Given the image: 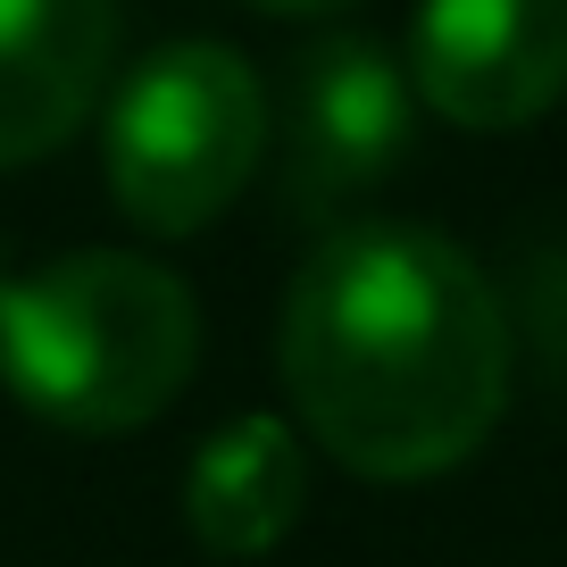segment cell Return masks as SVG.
Returning a JSON list of instances; mask_svg holds the SVG:
<instances>
[{
	"instance_id": "6da1fadb",
	"label": "cell",
	"mask_w": 567,
	"mask_h": 567,
	"mask_svg": "<svg viewBox=\"0 0 567 567\" xmlns=\"http://www.w3.org/2000/svg\"><path fill=\"white\" fill-rule=\"evenodd\" d=\"M509 351L501 292L434 226H342L301 259L276 326L292 434L368 484L476 460L509 409Z\"/></svg>"
},
{
	"instance_id": "7a4b0ae2",
	"label": "cell",
	"mask_w": 567,
	"mask_h": 567,
	"mask_svg": "<svg viewBox=\"0 0 567 567\" xmlns=\"http://www.w3.org/2000/svg\"><path fill=\"white\" fill-rule=\"evenodd\" d=\"M200 368V309L159 259L75 250L0 292V375L68 434H134Z\"/></svg>"
},
{
	"instance_id": "3957f363",
	"label": "cell",
	"mask_w": 567,
	"mask_h": 567,
	"mask_svg": "<svg viewBox=\"0 0 567 567\" xmlns=\"http://www.w3.org/2000/svg\"><path fill=\"white\" fill-rule=\"evenodd\" d=\"M267 159V84L226 42H167L109 101V193L142 234H200Z\"/></svg>"
},
{
	"instance_id": "277c9868",
	"label": "cell",
	"mask_w": 567,
	"mask_h": 567,
	"mask_svg": "<svg viewBox=\"0 0 567 567\" xmlns=\"http://www.w3.org/2000/svg\"><path fill=\"white\" fill-rule=\"evenodd\" d=\"M417 92L368 34H318L284 75V193L301 217H334L409 159Z\"/></svg>"
},
{
	"instance_id": "5b68a950",
	"label": "cell",
	"mask_w": 567,
	"mask_h": 567,
	"mask_svg": "<svg viewBox=\"0 0 567 567\" xmlns=\"http://www.w3.org/2000/svg\"><path fill=\"white\" fill-rule=\"evenodd\" d=\"M409 92L467 134H517L567 92V0H417Z\"/></svg>"
},
{
	"instance_id": "8992f818",
	"label": "cell",
	"mask_w": 567,
	"mask_h": 567,
	"mask_svg": "<svg viewBox=\"0 0 567 567\" xmlns=\"http://www.w3.org/2000/svg\"><path fill=\"white\" fill-rule=\"evenodd\" d=\"M117 0H0V167H34L92 117Z\"/></svg>"
},
{
	"instance_id": "52a82bcc",
	"label": "cell",
	"mask_w": 567,
	"mask_h": 567,
	"mask_svg": "<svg viewBox=\"0 0 567 567\" xmlns=\"http://www.w3.org/2000/svg\"><path fill=\"white\" fill-rule=\"evenodd\" d=\"M309 509V443L284 417H234L193 451L184 526L217 559H267Z\"/></svg>"
},
{
	"instance_id": "ba28073f",
	"label": "cell",
	"mask_w": 567,
	"mask_h": 567,
	"mask_svg": "<svg viewBox=\"0 0 567 567\" xmlns=\"http://www.w3.org/2000/svg\"><path fill=\"white\" fill-rule=\"evenodd\" d=\"M526 318H534V351L567 375V259H543L526 284Z\"/></svg>"
},
{
	"instance_id": "9c48e42d",
	"label": "cell",
	"mask_w": 567,
	"mask_h": 567,
	"mask_svg": "<svg viewBox=\"0 0 567 567\" xmlns=\"http://www.w3.org/2000/svg\"><path fill=\"white\" fill-rule=\"evenodd\" d=\"M250 9H267V18H342L359 0H250Z\"/></svg>"
},
{
	"instance_id": "30bf717a",
	"label": "cell",
	"mask_w": 567,
	"mask_h": 567,
	"mask_svg": "<svg viewBox=\"0 0 567 567\" xmlns=\"http://www.w3.org/2000/svg\"><path fill=\"white\" fill-rule=\"evenodd\" d=\"M0 292H9V243H0Z\"/></svg>"
}]
</instances>
